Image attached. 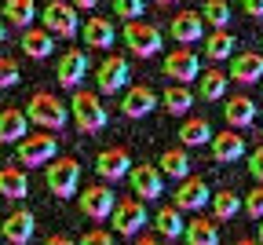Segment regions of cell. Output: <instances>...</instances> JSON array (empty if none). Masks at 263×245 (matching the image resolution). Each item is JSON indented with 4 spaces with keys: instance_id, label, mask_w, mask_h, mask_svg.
Wrapping results in <instances>:
<instances>
[{
    "instance_id": "cell-1",
    "label": "cell",
    "mask_w": 263,
    "mask_h": 245,
    "mask_svg": "<svg viewBox=\"0 0 263 245\" xmlns=\"http://www.w3.org/2000/svg\"><path fill=\"white\" fill-rule=\"evenodd\" d=\"M26 117L33 125L48 128V132H59V128H66V121H70V107L51 92H33L29 102H26Z\"/></svg>"
},
{
    "instance_id": "cell-2",
    "label": "cell",
    "mask_w": 263,
    "mask_h": 245,
    "mask_svg": "<svg viewBox=\"0 0 263 245\" xmlns=\"http://www.w3.org/2000/svg\"><path fill=\"white\" fill-rule=\"evenodd\" d=\"M55 154H59V139H55L48 128L33 132V135H22L18 147H15V161H18L22 168H44Z\"/></svg>"
},
{
    "instance_id": "cell-3",
    "label": "cell",
    "mask_w": 263,
    "mask_h": 245,
    "mask_svg": "<svg viewBox=\"0 0 263 245\" xmlns=\"http://www.w3.org/2000/svg\"><path fill=\"white\" fill-rule=\"evenodd\" d=\"M44 183L55 198H73L81 187V161L77 157H51L44 165Z\"/></svg>"
},
{
    "instance_id": "cell-4",
    "label": "cell",
    "mask_w": 263,
    "mask_h": 245,
    "mask_svg": "<svg viewBox=\"0 0 263 245\" xmlns=\"http://www.w3.org/2000/svg\"><path fill=\"white\" fill-rule=\"evenodd\" d=\"M110 223L121 238H136L143 227H146V205L143 198H121L110 213Z\"/></svg>"
},
{
    "instance_id": "cell-5",
    "label": "cell",
    "mask_w": 263,
    "mask_h": 245,
    "mask_svg": "<svg viewBox=\"0 0 263 245\" xmlns=\"http://www.w3.org/2000/svg\"><path fill=\"white\" fill-rule=\"evenodd\" d=\"M73 125L81 132H103L106 128V110H103V102H99L95 92H73Z\"/></svg>"
},
{
    "instance_id": "cell-6",
    "label": "cell",
    "mask_w": 263,
    "mask_h": 245,
    "mask_svg": "<svg viewBox=\"0 0 263 245\" xmlns=\"http://www.w3.org/2000/svg\"><path fill=\"white\" fill-rule=\"evenodd\" d=\"M124 44L132 55H139V59H154L161 51V29L150 26V22H139V19H132L124 26Z\"/></svg>"
},
{
    "instance_id": "cell-7",
    "label": "cell",
    "mask_w": 263,
    "mask_h": 245,
    "mask_svg": "<svg viewBox=\"0 0 263 245\" xmlns=\"http://www.w3.org/2000/svg\"><path fill=\"white\" fill-rule=\"evenodd\" d=\"M44 29L55 33V37H73L81 29V19H77V8L70 0H48L44 4Z\"/></svg>"
},
{
    "instance_id": "cell-8",
    "label": "cell",
    "mask_w": 263,
    "mask_h": 245,
    "mask_svg": "<svg viewBox=\"0 0 263 245\" xmlns=\"http://www.w3.org/2000/svg\"><path fill=\"white\" fill-rule=\"evenodd\" d=\"M95 84H99L103 95L124 92V84H128V59L124 55H106L103 62L95 66Z\"/></svg>"
},
{
    "instance_id": "cell-9",
    "label": "cell",
    "mask_w": 263,
    "mask_h": 245,
    "mask_svg": "<svg viewBox=\"0 0 263 245\" xmlns=\"http://www.w3.org/2000/svg\"><path fill=\"white\" fill-rule=\"evenodd\" d=\"M212 201V190L201 176H183L179 187H176V208L183 213H197V208H205Z\"/></svg>"
},
{
    "instance_id": "cell-10",
    "label": "cell",
    "mask_w": 263,
    "mask_h": 245,
    "mask_svg": "<svg viewBox=\"0 0 263 245\" xmlns=\"http://www.w3.org/2000/svg\"><path fill=\"white\" fill-rule=\"evenodd\" d=\"M77 205H81V213L88 220H110L114 205H117V194L110 187H84L81 198H77Z\"/></svg>"
},
{
    "instance_id": "cell-11",
    "label": "cell",
    "mask_w": 263,
    "mask_h": 245,
    "mask_svg": "<svg viewBox=\"0 0 263 245\" xmlns=\"http://www.w3.org/2000/svg\"><path fill=\"white\" fill-rule=\"evenodd\" d=\"M95 172H99L103 180L117 183V180H124L128 172H132V154H128L124 147H106V150H99V157H95Z\"/></svg>"
},
{
    "instance_id": "cell-12",
    "label": "cell",
    "mask_w": 263,
    "mask_h": 245,
    "mask_svg": "<svg viewBox=\"0 0 263 245\" xmlns=\"http://www.w3.org/2000/svg\"><path fill=\"white\" fill-rule=\"evenodd\" d=\"M197 74H201V62H197L194 51H186V44L179 51H168L164 55V77L168 81H197Z\"/></svg>"
},
{
    "instance_id": "cell-13",
    "label": "cell",
    "mask_w": 263,
    "mask_h": 245,
    "mask_svg": "<svg viewBox=\"0 0 263 245\" xmlns=\"http://www.w3.org/2000/svg\"><path fill=\"white\" fill-rule=\"evenodd\" d=\"M4 231H0V238L4 241H11V245H26V241H33V234H37V216L29 213V208H15V213L0 223Z\"/></svg>"
},
{
    "instance_id": "cell-14",
    "label": "cell",
    "mask_w": 263,
    "mask_h": 245,
    "mask_svg": "<svg viewBox=\"0 0 263 245\" xmlns=\"http://www.w3.org/2000/svg\"><path fill=\"white\" fill-rule=\"evenodd\" d=\"M230 81H238V84H256L263 81V55L259 51H234L230 55Z\"/></svg>"
},
{
    "instance_id": "cell-15",
    "label": "cell",
    "mask_w": 263,
    "mask_h": 245,
    "mask_svg": "<svg viewBox=\"0 0 263 245\" xmlns=\"http://www.w3.org/2000/svg\"><path fill=\"white\" fill-rule=\"evenodd\" d=\"M154 107H157V92L146 88V84H132V88L121 95V110H124V117H132V121L154 114Z\"/></svg>"
},
{
    "instance_id": "cell-16",
    "label": "cell",
    "mask_w": 263,
    "mask_h": 245,
    "mask_svg": "<svg viewBox=\"0 0 263 245\" xmlns=\"http://www.w3.org/2000/svg\"><path fill=\"white\" fill-rule=\"evenodd\" d=\"M55 77H59V84H62V88H70V92H73V88H77V84L88 77V55L70 48V51H66V55L59 59V66H55Z\"/></svg>"
},
{
    "instance_id": "cell-17",
    "label": "cell",
    "mask_w": 263,
    "mask_h": 245,
    "mask_svg": "<svg viewBox=\"0 0 263 245\" xmlns=\"http://www.w3.org/2000/svg\"><path fill=\"white\" fill-rule=\"evenodd\" d=\"M128 176H132V190H136V198H143V201L161 198L164 180H161V168H157V165H136Z\"/></svg>"
},
{
    "instance_id": "cell-18",
    "label": "cell",
    "mask_w": 263,
    "mask_h": 245,
    "mask_svg": "<svg viewBox=\"0 0 263 245\" xmlns=\"http://www.w3.org/2000/svg\"><path fill=\"white\" fill-rule=\"evenodd\" d=\"M168 33L179 44H194V41H205V19L201 11H179L168 26Z\"/></svg>"
},
{
    "instance_id": "cell-19",
    "label": "cell",
    "mask_w": 263,
    "mask_h": 245,
    "mask_svg": "<svg viewBox=\"0 0 263 245\" xmlns=\"http://www.w3.org/2000/svg\"><path fill=\"white\" fill-rule=\"evenodd\" d=\"M81 33H84V44L91 48V51H110L114 48V41H117V33H114V22H106V19H88L84 26H81Z\"/></svg>"
},
{
    "instance_id": "cell-20",
    "label": "cell",
    "mask_w": 263,
    "mask_h": 245,
    "mask_svg": "<svg viewBox=\"0 0 263 245\" xmlns=\"http://www.w3.org/2000/svg\"><path fill=\"white\" fill-rule=\"evenodd\" d=\"M209 147H212V157H216V161H223V165L241 161V157H245V139H241L238 132H219V135L212 132Z\"/></svg>"
},
{
    "instance_id": "cell-21",
    "label": "cell",
    "mask_w": 263,
    "mask_h": 245,
    "mask_svg": "<svg viewBox=\"0 0 263 245\" xmlns=\"http://www.w3.org/2000/svg\"><path fill=\"white\" fill-rule=\"evenodd\" d=\"M22 51L29 59H48L55 51V33H48L44 26H26L22 33Z\"/></svg>"
},
{
    "instance_id": "cell-22",
    "label": "cell",
    "mask_w": 263,
    "mask_h": 245,
    "mask_svg": "<svg viewBox=\"0 0 263 245\" xmlns=\"http://www.w3.org/2000/svg\"><path fill=\"white\" fill-rule=\"evenodd\" d=\"M223 117H227L230 128H245V125L256 121V102H252L249 95H230V99L223 102Z\"/></svg>"
},
{
    "instance_id": "cell-23",
    "label": "cell",
    "mask_w": 263,
    "mask_h": 245,
    "mask_svg": "<svg viewBox=\"0 0 263 245\" xmlns=\"http://www.w3.org/2000/svg\"><path fill=\"white\" fill-rule=\"evenodd\" d=\"M238 51V37L230 29H212V33H205V55L212 59V62H223V59H230Z\"/></svg>"
},
{
    "instance_id": "cell-24",
    "label": "cell",
    "mask_w": 263,
    "mask_h": 245,
    "mask_svg": "<svg viewBox=\"0 0 263 245\" xmlns=\"http://www.w3.org/2000/svg\"><path fill=\"white\" fill-rule=\"evenodd\" d=\"M22 135H29V117L26 110H0V143H18Z\"/></svg>"
},
{
    "instance_id": "cell-25",
    "label": "cell",
    "mask_w": 263,
    "mask_h": 245,
    "mask_svg": "<svg viewBox=\"0 0 263 245\" xmlns=\"http://www.w3.org/2000/svg\"><path fill=\"white\" fill-rule=\"evenodd\" d=\"M227 84H230V77L223 74L219 66H216V69H205V74H197V95L209 99V102H219V99L227 95Z\"/></svg>"
},
{
    "instance_id": "cell-26",
    "label": "cell",
    "mask_w": 263,
    "mask_h": 245,
    "mask_svg": "<svg viewBox=\"0 0 263 245\" xmlns=\"http://www.w3.org/2000/svg\"><path fill=\"white\" fill-rule=\"evenodd\" d=\"M154 227H157V238H183V208H176V205H164V208H157V216H154Z\"/></svg>"
},
{
    "instance_id": "cell-27",
    "label": "cell",
    "mask_w": 263,
    "mask_h": 245,
    "mask_svg": "<svg viewBox=\"0 0 263 245\" xmlns=\"http://www.w3.org/2000/svg\"><path fill=\"white\" fill-rule=\"evenodd\" d=\"M29 194V180H26V172L15 168V161L8 168H0V198H26Z\"/></svg>"
},
{
    "instance_id": "cell-28",
    "label": "cell",
    "mask_w": 263,
    "mask_h": 245,
    "mask_svg": "<svg viewBox=\"0 0 263 245\" xmlns=\"http://www.w3.org/2000/svg\"><path fill=\"white\" fill-rule=\"evenodd\" d=\"M209 139H212V125L205 117H186L179 125V143L183 147H205Z\"/></svg>"
},
{
    "instance_id": "cell-29",
    "label": "cell",
    "mask_w": 263,
    "mask_h": 245,
    "mask_svg": "<svg viewBox=\"0 0 263 245\" xmlns=\"http://www.w3.org/2000/svg\"><path fill=\"white\" fill-rule=\"evenodd\" d=\"M183 238H186L190 245H216V241H219V227H216L212 220H205V216H197V220H190V223L183 227Z\"/></svg>"
},
{
    "instance_id": "cell-30",
    "label": "cell",
    "mask_w": 263,
    "mask_h": 245,
    "mask_svg": "<svg viewBox=\"0 0 263 245\" xmlns=\"http://www.w3.org/2000/svg\"><path fill=\"white\" fill-rule=\"evenodd\" d=\"M161 102H164V110H168V114H190L194 95H190L186 84H168V88L161 92Z\"/></svg>"
},
{
    "instance_id": "cell-31",
    "label": "cell",
    "mask_w": 263,
    "mask_h": 245,
    "mask_svg": "<svg viewBox=\"0 0 263 245\" xmlns=\"http://www.w3.org/2000/svg\"><path fill=\"white\" fill-rule=\"evenodd\" d=\"M37 19V4L33 0H4V22H15L18 29H26Z\"/></svg>"
},
{
    "instance_id": "cell-32",
    "label": "cell",
    "mask_w": 263,
    "mask_h": 245,
    "mask_svg": "<svg viewBox=\"0 0 263 245\" xmlns=\"http://www.w3.org/2000/svg\"><path fill=\"white\" fill-rule=\"evenodd\" d=\"M209 205H212V216H216V220H234V216L241 213V198H238L234 190H216Z\"/></svg>"
},
{
    "instance_id": "cell-33",
    "label": "cell",
    "mask_w": 263,
    "mask_h": 245,
    "mask_svg": "<svg viewBox=\"0 0 263 245\" xmlns=\"http://www.w3.org/2000/svg\"><path fill=\"white\" fill-rule=\"evenodd\" d=\"M161 176H172V180L190 176V157H186V150H164V154H161Z\"/></svg>"
},
{
    "instance_id": "cell-34",
    "label": "cell",
    "mask_w": 263,
    "mask_h": 245,
    "mask_svg": "<svg viewBox=\"0 0 263 245\" xmlns=\"http://www.w3.org/2000/svg\"><path fill=\"white\" fill-rule=\"evenodd\" d=\"M201 19H205L209 26H216V29H227V22H230V4H227V0H205Z\"/></svg>"
},
{
    "instance_id": "cell-35",
    "label": "cell",
    "mask_w": 263,
    "mask_h": 245,
    "mask_svg": "<svg viewBox=\"0 0 263 245\" xmlns=\"http://www.w3.org/2000/svg\"><path fill=\"white\" fill-rule=\"evenodd\" d=\"M114 11H117V19H124V22H132V19H143V11H146V0H114Z\"/></svg>"
},
{
    "instance_id": "cell-36",
    "label": "cell",
    "mask_w": 263,
    "mask_h": 245,
    "mask_svg": "<svg viewBox=\"0 0 263 245\" xmlns=\"http://www.w3.org/2000/svg\"><path fill=\"white\" fill-rule=\"evenodd\" d=\"M18 77H22L18 62H15V59H4V55H0V88H15V84H18Z\"/></svg>"
},
{
    "instance_id": "cell-37",
    "label": "cell",
    "mask_w": 263,
    "mask_h": 245,
    "mask_svg": "<svg viewBox=\"0 0 263 245\" xmlns=\"http://www.w3.org/2000/svg\"><path fill=\"white\" fill-rule=\"evenodd\" d=\"M241 208H245L252 220H263V187L249 190V198H241Z\"/></svg>"
},
{
    "instance_id": "cell-38",
    "label": "cell",
    "mask_w": 263,
    "mask_h": 245,
    "mask_svg": "<svg viewBox=\"0 0 263 245\" xmlns=\"http://www.w3.org/2000/svg\"><path fill=\"white\" fill-rule=\"evenodd\" d=\"M81 241H84V245H110L114 234H110V231H88V234H81Z\"/></svg>"
},
{
    "instance_id": "cell-39",
    "label": "cell",
    "mask_w": 263,
    "mask_h": 245,
    "mask_svg": "<svg viewBox=\"0 0 263 245\" xmlns=\"http://www.w3.org/2000/svg\"><path fill=\"white\" fill-rule=\"evenodd\" d=\"M249 172H252V176L263 183V147H256V150L249 154Z\"/></svg>"
},
{
    "instance_id": "cell-40",
    "label": "cell",
    "mask_w": 263,
    "mask_h": 245,
    "mask_svg": "<svg viewBox=\"0 0 263 245\" xmlns=\"http://www.w3.org/2000/svg\"><path fill=\"white\" fill-rule=\"evenodd\" d=\"M241 8L249 19H263V0H241Z\"/></svg>"
},
{
    "instance_id": "cell-41",
    "label": "cell",
    "mask_w": 263,
    "mask_h": 245,
    "mask_svg": "<svg viewBox=\"0 0 263 245\" xmlns=\"http://www.w3.org/2000/svg\"><path fill=\"white\" fill-rule=\"evenodd\" d=\"M70 4H73V8H95L99 0H70Z\"/></svg>"
},
{
    "instance_id": "cell-42",
    "label": "cell",
    "mask_w": 263,
    "mask_h": 245,
    "mask_svg": "<svg viewBox=\"0 0 263 245\" xmlns=\"http://www.w3.org/2000/svg\"><path fill=\"white\" fill-rule=\"evenodd\" d=\"M8 41V22H4V15H0V44Z\"/></svg>"
},
{
    "instance_id": "cell-43",
    "label": "cell",
    "mask_w": 263,
    "mask_h": 245,
    "mask_svg": "<svg viewBox=\"0 0 263 245\" xmlns=\"http://www.w3.org/2000/svg\"><path fill=\"white\" fill-rule=\"evenodd\" d=\"M157 4H161V8H172V4H179V0H157Z\"/></svg>"
},
{
    "instance_id": "cell-44",
    "label": "cell",
    "mask_w": 263,
    "mask_h": 245,
    "mask_svg": "<svg viewBox=\"0 0 263 245\" xmlns=\"http://www.w3.org/2000/svg\"><path fill=\"white\" fill-rule=\"evenodd\" d=\"M259 241H263V227H259Z\"/></svg>"
}]
</instances>
